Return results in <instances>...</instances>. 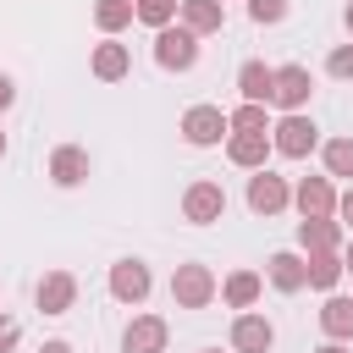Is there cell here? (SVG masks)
Segmentation results:
<instances>
[{
  "label": "cell",
  "mask_w": 353,
  "mask_h": 353,
  "mask_svg": "<svg viewBox=\"0 0 353 353\" xmlns=\"http://www.w3.org/2000/svg\"><path fill=\"white\" fill-rule=\"evenodd\" d=\"M226 160L243 165V171H265V160H270V132H232V138H226Z\"/></svg>",
  "instance_id": "cell-18"
},
{
  "label": "cell",
  "mask_w": 353,
  "mask_h": 353,
  "mask_svg": "<svg viewBox=\"0 0 353 353\" xmlns=\"http://www.w3.org/2000/svg\"><path fill=\"white\" fill-rule=\"evenodd\" d=\"M314 353H347V342H325V347H314Z\"/></svg>",
  "instance_id": "cell-33"
},
{
  "label": "cell",
  "mask_w": 353,
  "mask_h": 353,
  "mask_svg": "<svg viewBox=\"0 0 353 353\" xmlns=\"http://www.w3.org/2000/svg\"><path fill=\"white\" fill-rule=\"evenodd\" d=\"M292 204H298L303 221H325V215H336V188H331V176H303V182L292 188Z\"/></svg>",
  "instance_id": "cell-11"
},
{
  "label": "cell",
  "mask_w": 353,
  "mask_h": 353,
  "mask_svg": "<svg viewBox=\"0 0 353 353\" xmlns=\"http://www.w3.org/2000/svg\"><path fill=\"white\" fill-rule=\"evenodd\" d=\"M237 94H243V105H270V94H276V66L243 61V66H237Z\"/></svg>",
  "instance_id": "cell-17"
},
{
  "label": "cell",
  "mask_w": 353,
  "mask_h": 353,
  "mask_svg": "<svg viewBox=\"0 0 353 353\" xmlns=\"http://www.w3.org/2000/svg\"><path fill=\"white\" fill-rule=\"evenodd\" d=\"M325 72L342 77V83H353V44H336V50L325 55Z\"/></svg>",
  "instance_id": "cell-28"
},
{
  "label": "cell",
  "mask_w": 353,
  "mask_h": 353,
  "mask_svg": "<svg viewBox=\"0 0 353 353\" xmlns=\"http://www.w3.org/2000/svg\"><path fill=\"white\" fill-rule=\"evenodd\" d=\"M154 66L160 72H193L199 66V33H188L182 22L154 33Z\"/></svg>",
  "instance_id": "cell-2"
},
{
  "label": "cell",
  "mask_w": 353,
  "mask_h": 353,
  "mask_svg": "<svg viewBox=\"0 0 353 353\" xmlns=\"http://www.w3.org/2000/svg\"><path fill=\"white\" fill-rule=\"evenodd\" d=\"M342 243H347V232H342L336 215H325V221H298V248H303V254H342Z\"/></svg>",
  "instance_id": "cell-14"
},
{
  "label": "cell",
  "mask_w": 353,
  "mask_h": 353,
  "mask_svg": "<svg viewBox=\"0 0 353 353\" xmlns=\"http://www.w3.org/2000/svg\"><path fill=\"white\" fill-rule=\"evenodd\" d=\"M221 215H226V188L210 182V176L188 182V193H182V221H193V226H215Z\"/></svg>",
  "instance_id": "cell-5"
},
{
  "label": "cell",
  "mask_w": 353,
  "mask_h": 353,
  "mask_svg": "<svg viewBox=\"0 0 353 353\" xmlns=\"http://www.w3.org/2000/svg\"><path fill=\"white\" fill-rule=\"evenodd\" d=\"M320 331H325L331 342H353V298L331 292V298L320 303Z\"/></svg>",
  "instance_id": "cell-20"
},
{
  "label": "cell",
  "mask_w": 353,
  "mask_h": 353,
  "mask_svg": "<svg viewBox=\"0 0 353 353\" xmlns=\"http://www.w3.org/2000/svg\"><path fill=\"white\" fill-rule=\"evenodd\" d=\"M11 105H17V83L0 72V110H11Z\"/></svg>",
  "instance_id": "cell-31"
},
{
  "label": "cell",
  "mask_w": 353,
  "mask_h": 353,
  "mask_svg": "<svg viewBox=\"0 0 353 353\" xmlns=\"http://www.w3.org/2000/svg\"><path fill=\"white\" fill-rule=\"evenodd\" d=\"M17 342H22V325H17L11 314H0V353H11Z\"/></svg>",
  "instance_id": "cell-29"
},
{
  "label": "cell",
  "mask_w": 353,
  "mask_h": 353,
  "mask_svg": "<svg viewBox=\"0 0 353 353\" xmlns=\"http://www.w3.org/2000/svg\"><path fill=\"white\" fill-rule=\"evenodd\" d=\"M336 221H342V232H353V188L336 199Z\"/></svg>",
  "instance_id": "cell-30"
},
{
  "label": "cell",
  "mask_w": 353,
  "mask_h": 353,
  "mask_svg": "<svg viewBox=\"0 0 353 353\" xmlns=\"http://www.w3.org/2000/svg\"><path fill=\"white\" fill-rule=\"evenodd\" d=\"M226 116H232V132H270L265 105H237V110H226Z\"/></svg>",
  "instance_id": "cell-26"
},
{
  "label": "cell",
  "mask_w": 353,
  "mask_h": 353,
  "mask_svg": "<svg viewBox=\"0 0 353 353\" xmlns=\"http://www.w3.org/2000/svg\"><path fill=\"white\" fill-rule=\"evenodd\" d=\"M0 154H6V132H0Z\"/></svg>",
  "instance_id": "cell-37"
},
{
  "label": "cell",
  "mask_w": 353,
  "mask_h": 353,
  "mask_svg": "<svg viewBox=\"0 0 353 353\" xmlns=\"http://www.w3.org/2000/svg\"><path fill=\"white\" fill-rule=\"evenodd\" d=\"M149 287H154V276H149L143 259H116V265H110V298H116V303H143Z\"/></svg>",
  "instance_id": "cell-7"
},
{
  "label": "cell",
  "mask_w": 353,
  "mask_h": 353,
  "mask_svg": "<svg viewBox=\"0 0 353 353\" xmlns=\"http://www.w3.org/2000/svg\"><path fill=\"white\" fill-rule=\"evenodd\" d=\"M342 265H347V270H353V237H347V243H342Z\"/></svg>",
  "instance_id": "cell-34"
},
{
  "label": "cell",
  "mask_w": 353,
  "mask_h": 353,
  "mask_svg": "<svg viewBox=\"0 0 353 353\" xmlns=\"http://www.w3.org/2000/svg\"><path fill=\"white\" fill-rule=\"evenodd\" d=\"M176 22L204 39V33H221V28H226V6H221V0H182Z\"/></svg>",
  "instance_id": "cell-19"
},
{
  "label": "cell",
  "mask_w": 353,
  "mask_h": 353,
  "mask_svg": "<svg viewBox=\"0 0 353 353\" xmlns=\"http://www.w3.org/2000/svg\"><path fill=\"white\" fill-rule=\"evenodd\" d=\"M248 17H254L259 28H276V22L287 17V0H248Z\"/></svg>",
  "instance_id": "cell-27"
},
{
  "label": "cell",
  "mask_w": 353,
  "mask_h": 353,
  "mask_svg": "<svg viewBox=\"0 0 353 353\" xmlns=\"http://www.w3.org/2000/svg\"><path fill=\"white\" fill-rule=\"evenodd\" d=\"M287 204H292L287 176H276V171H254V176H248V210H254V215H281Z\"/></svg>",
  "instance_id": "cell-6"
},
{
  "label": "cell",
  "mask_w": 353,
  "mask_h": 353,
  "mask_svg": "<svg viewBox=\"0 0 353 353\" xmlns=\"http://www.w3.org/2000/svg\"><path fill=\"white\" fill-rule=\"evenodd\" d=\"M270 149H276L281 160H303V154L320 149V127H314L303 110H292V116H281V121L270 127Z\"/></svg>",
  "instance_id": "cell-3"
},
{
  "label": "cell",
  "mask_w": 353,
  "mask_h": 353,
  "mask_svg": "<svg viewBox=\"0 0 353 353\" xmlns=\"http://www.w3.org/2000/svg\"><path fill=\"white\" fill-rule=\"evenodd\" d=\"M88 72H94L99 83H121V77L132 72V50H127V44H116V39H105V44H94Z\"/></svg>",
  "instance_id": "cell-16"
},
{
  "label": "cell",
  "mask_w": 353,
  "mask_h": 353,
  "mask_svg": "<svg viewBox=\"0 0 353 353\" xmlns=\"http://www.w3.org/2000/svg\"><path fill=\"white\" fill-rule=\"evenodd\" d=\"M320 160H325V176H353V138L320 143Z\"/></svg>",
  "instance_id": "cell-24"
},
{
  "label": "cell",
  "mask_w": 353,
  "mask_h": 353,
  "mask_svg": "<svg viewBox=\"0 0 353 353\" xmlns=\"http://www.w3.org/2000/svg\"><path fill=\"white\" fill-rule=\"evenodd\" d=\"M303 259H309V287L331 298V292H336V281L347 276V265H342V254H303Z\"/></svg>",
  "instance_id": "cell-22"
},
{
  "label": "cell",
  "mask_w": 353,
  "mask_h": 353,
  "mask_svg": "<svg viewBox=\"0 0 353 353\" xmlns=\"http://www.w3.org/2000/svg\"><path fill=\"white\" fill-rule=\"evenodd\" d=\"M127 22H138V6L132 0H94V28L99 33H121Z\"/></svg>",
  "instance_id": "cell-23"
},
{
  "label": "cell",
  "mask_w": 353,
  "mask_h": 353,
  "mask_svg": "<svg viewBox=\"0 0 353 353\" xmlns=\"http://www.w3.org/2000/svg\"><path fill=\"white\" fill-rule=\"evenodd\" d=\"M215 292H221V281H215V270H210V265L188 259V265H176V270H171V303H176V309H210V303H215Z\"/></svg>",
  "instance_id": "cell-1"
},
{
  "label": "cell",
  "mask_w": 353,
  "mask_h": 353,
  "mask_svg": "<svg viewBox=\"0 0 353 353\" xmlns=\"http://www.w3.org/2000/svg\"><path fill=\"white\" fill-rule=\"evenodd\" d=\"M88 171H94V160H88L83 143H61V149L50 154V182H55V188H83Z\"/></svg>",
  "instance_id": "cell-12"
},
{
  "label": "cell",
  "mask_w": 353,
  "mask_h": 353,
  "mask_svg": "<svg viewBox=\"0 0 353 353\" xmlns=\"http://www.w3.org/2000/svg\"><path fill=\"white\" fill-rule=\"evenodd\" d=\"M259 292H265V276H259V270H232V276L221 281V298H226L232 309H254Z\"/></svg>",
  "instance_id": "cell-21"
},
{
  "label": "cell",
  "mask_w": 353,
  "mask_h": 353,
  "mask_svg": "<svg viewBox=\"0 0 353 353\" xmlns=\"http://www.w3.org/2000/svg\"><path fill=\"white\" fill-rule=\"evenodd\" d=\"M265 276H270L276 292H303V287H309V259L292 254V248H281V254L265 259Z\"/></svg>",
  "instance_id": "cell-15"
},
{
  "label": "cell",
  "mask_w": 353,
  "mask_h": 353,
  "mask_svg": "<svg viewBox=\"0 0 353 353\" xmlns=\"http://www.w3.org/2000/svg\"><path fill=\"white\" fill-rule=\"evenodd\" d=\"M165 342H171V325L160 314H132L121 331V353H165Z\"/></svg>",
  "instance_id": "cell-9"
},
{
  "label": "cell",
  "mask_w": 353,
  "mask_h": 353,
  "mask_svg": "<svg viewBox=\"0 0 353 353\" xmlns=\"http://www.w3.org/2000/svg\"><path fill=\"white\" fill-rule=\"evenodd\" d=\"M309 94H314L309 66H276V94H270V105H281V116L303 110V105H309Z\"/></svg>",
  "instance_id": "cell-10"
},
{
  "label": "cell",
  "mask_w": 353,
  "mask_h": 353,
  "mask_svg": "<svg viewBox=\"0 0 353 353\" xmlns=\"http://www.w3.org/2000/svg\"><path fill=\"white\" fill-rule=\"evenodd\" d=\"M199 353H221V347H199Z\"/></svg>",
  "instance_id": "cell-36"
},
{
  "label": "cell",
  "mask_w": 353,
  "mask_h": 353,
  "mask_svg": "<svg viewBox=\"0 0 353 353\" xmlns=\"http://www.w3.org/2000/svg\"><path fill=\"white\" fill-rule=\"evenodd\" d=\"M276 347V325L265 320V314H237L232 320V353H270Z\"/></svg>",
  "instance_id": "cell-13"
},
{
  "label": "cell",
  "mask_w": 353,
  "mask_h": 353,
  "mask_svg": "<svg viewBox=\"0 0 353 353\" xmlns=\"http://www.w3.org/2000/svg\"><path fill=\"white\" fill-rule=\"evenodd\" d=\"M342 22H347V33H353V0H347V11H342Z\"/></svg>",
  "instance_id": "cell-35"
},
{
  "label": "cell",
  "mask_w": 353,
  "mask_h": 353,
  "mask_svg": "<svg viewBox=\"0 0 353 353\" xmlns=\"http://www.w3.org/2000/svg\"><path fill=\"white\" fill-rule=\"evenodd\" d=\"M221 138H232V116H226L221 105H193V110H182V143L210 149V143H221Z\"/></svg>",
  "instance_id": "cell-4"
},
{
  "label": "cell",
  "mask_w": 353,
  "mask_h": 353,
  "mask_svg": "<svg viewBox=\"0 0 353 353\" xmlns=\"http://www.w3.org/2000/svg\"><path fill=\"white\" fill-rule=\"evenodd\" d=\"M33 303H39V314H66L77 303V276L72 270H44L39 287H33Z\"/></svg>",
  "instance_id": "cell-8"
},
{
  "label": "cell",
  "mask_w": 353,
  "mask_h": 353,
  "mask_svg": "<svg viewBox=\"0 0 353 353\" xmlns=\"http://www.w3.org/2000/svg\"><path fill=\"white\" fill-rule=\"evenodd\" d=\"M132 6H138V22H143V28H154V33H160V28H171V22H176V11H182V0H132Z\"/></svg>",
  "instance_id": "cell-25"
},
{
  "label": "cell",
  "mask_w": 353,
  "mask_h": 353,
  "mask_svg": "<svg viewBox=\"0 0 353 353\" xmlns=\"http://www.w3.org/2000/svg\"><path fill=\"white\" fill-rule=\"evenodd\" d=\"M39 353H72V342H66V336H50V342H44Z\"/></svg>",
  "instance_id": "cell-32"
}]
</instances>
